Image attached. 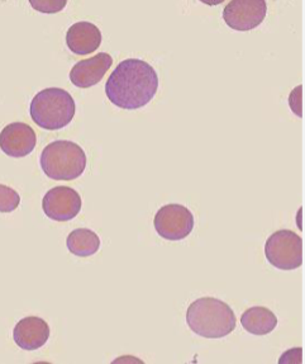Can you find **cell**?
Wrapping results in <instances>:
<instances>
[{"label": "cell", "mask_w": 305, "mask_h": 364, "mask_svg": "<svg viewBox=\"0 0 305 364\" xmlns=\"http://www.w3.org/2000/svg\"><path fill=\"white\" fill-rule=\"evenodd\" d=\"M159 75L151 65L141 59H127L114 69L106 82V95L114 106L140 109L155 98Z\"/></svg>", "instance_id": "cell-1"}, {"label": "cell", "mask_w": 305, "mask_h": 364, "mask_svg": "<svg viewBox=\"0 0 305 364\" xmlns=\"http://www.w3.org/2000/svg\"><path fill=\"white\" fill-rule=\"evenodd\" d=\"M190 330L206 339H221L237 326L235 312L228 304L214 297H203L190 304L187 311Z\"/></svg>", "instance_id": "cell-2"}, {"label": "cell", "mask_w": 305, "mask_h": 364, "mask_svg": "<svg viewBox=\"0 0 305 364\" xmlns=\"http://www.w3.org/2000/svg\"><path fill=\"white\" fill-rule=\"evenodd\" d=\"M75 112V100L65 89H43L30 102V113L33 122L48 131L66 127L72 121Z\"/></svg>", "instance_id": "cell-3"}, {"label": "cell", "mask_w": 305, "mask_h": 364, "mask_svg": "<svg viewBox=\"0 0 305 364\" xmlns=\"http://www.w3.org/2000/svg\"><path fill=\"white\" fill-rule=\"evenodd\" d=\"M40 164L53 181H74L87 168V154L75 142L57 140L43 149Z\"/></svg>", "instance_id": "cell-4"}, {"label": "cell", "mask_w": 305, "mask_h": 364, "mask_svg": "<svg viewBox=\"0 0 305 364\" xmlns=\"http://www.w3.org/2000/svg\"><path fill=\"white\" fill-rule=\"evenodd\" d=\"M265 255L277 269H298L303 264V240L292 230H279L266 241Z\"/></svg>", "instance_id": "cell-5"}, {"label": "cell", "mask_w": 305, "mask_h": 364, "mask_svg": "<svg viewBox=\"0 0 305 364\" xmlns=\"http://www.w3.org/2000/svg\"><path fill=\"white\" fill-rule=\"evenodd\" d=\"M153 226L156 232L166 240H182L193 231V213L188 207L170 203L160 208L153 220Z\"/></svg>", "instance_id": "cell-6"}, {"label": "cell", "mask_w": 305, "mask_h": 364, "mask_svg": "<svg viewBox=\"0 0 305 364\" xmlns=\"http://www.w3.org/2000/svg\"><path fill=\"white\" fill-rule=\"evenodd\" d=\"M267 14L265 0H232L223 9V21L232 30L246 32L258 27Z\"/></svg>", "instance_id": "cell-7"}, {"label": "cell", "mask_w": 305, "mask_h": 364, "mask_svg": "<svg viewBox=\"0 0 305 364\" xmlns=\"http://www.w3.org/2000/svg\"><path fill=\"white\" fill-rule=\"evenodd\" d=\"M82 206L80 194L66 186L50 189L42 200L45 215L59 223H66L77 218L82 211Z\"/></svg>", "instance_id": "cell-8"}, {"label": "cell", "mask_w": 305, "mask_h": 364, "mask_svg": "<svg viewBox=\"0 0 305 364\" xmlns=\"http://www.w3.org/2000/svg\"><path fill=\"white\" fill-rule=\"evenodd\" d=\"M37 136L35 129L27 124L14 122L0 132V149L12 158H24L35 150Z\"/></svg>", "instance_id": "cell-9"}, {"label": "cell", "mask_w": 305, "mask_h": 364, "mask_svg": "<svg viewBox=\"0 0 305 364\" xmlns=\"http://www.w3.org/2000/svg\"><path fill=\"white\" fill-rule=\"evenodd\" d=\"M112 56L109 53H99L92 59L82 60L70 71V80L77 88L87 89L96 85L111 69Z\"/></svg>", "instance_id": "cell-10"}, {"label": "cell", "mask_w": 305, "mask_h": 364, "mask_svg": "<svg viewBox=\"0 0 305 364\" xmlns=\"http://www.w3.org/2000/svg\"><path fill=\"white\" fill-rule=\"evenodd\" d=\"M48 338L50 326L41 317H24L13 330V339L24 350L40 349L48 343Z\"/></svg>", "instance_id": "cell-11"}, {"label": "cell", "mask_w": 305, "mask_h": 364, "mask_svg": "<svg viewBox=\"0 0 305 364\" xmlns=\"http://www.w3.org/2000/svg\"><path fill=\"white\" fill-rule=\"evenodd\" d=\"M101 32L94 23L77 22L72 24L66 33V43L75 55H89L99 48Z\"/></svg>", "instance_id": "cell-12"}, {"label": "cell", "mask_w": 305, "mask_h": 364, "mask_svg": "<svg viewBox=\"0 0 305 364\" xmlns=\"http://www.w3.org/2000/svg\"><path fill=\"white\" fill-rule=\"evenodd\" d=\"M241 323L247 333L264 336L275 330L277 326V317L270 309L264 306H255L243 312Z\"/></svg>", "instance_id": "cell-13"}, {"label": "cell", "mask_w": 305, "mask_h": 364, "mask_svg": "<svg viewBox=\"0 0 305 364\" xmlns=\"http://www.w3.org/2000/svg\"><path fill=\"white\" fill-rule=\"evenodd\" d=\"M66 245L71 254L87 258L99 250L100 239L93 230L77 229L71 231L70 235L67 236Z\"/></svg>", "instance_id": "cell-14"}, {"label": "cell", "mask_w": 305, "mask_h": 364, "mask_svg": "<svg viewBox=\"0 0 305 364\" xmlns=\"http://www.w3.org/2000/svg\"><path fill=\"white\" fill-rule=\"evenodd\" d=\"M21 203V197L17 191L0 184V212L9 213L16 211Z\"/></svg>", "instance_id": "cell-15"}, {"label": "cell", "mask_w": 305, "mask_h": 364, "mask_svg": "<svg viewBox=\"0 0 305 364\" xmlns=\"http://www.w3.org/2000/svg\"><path fill=\"white\" fill-rule=\"evenodd\" d=\"M30 6L41 13H59L64 9L67 1L66 0H30Z\"/></svg>", "instance_id": "cell-16"}, {"label": "cell", "mask_w": 305, "mask_h": 364, "mask_svg": "<svg viewBox=\"0 0 305 364\" xmlns=\"http://www.w3.org/2000/svg\"><path fill=\"white\" fill-rule=\"evenodd\" d=\"M301 90H303V87L298 85L296 88L292 90L290 97H289V106H290L292 111H293L298 117L303 116V109H301V107H303V105H301L303 93H301Z\"/></svg>", "instance_id": "cell-17"}]
</instances>
